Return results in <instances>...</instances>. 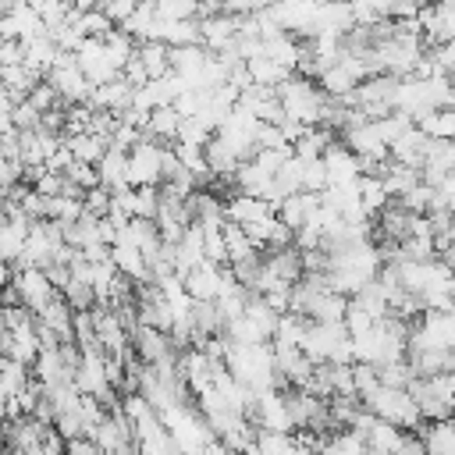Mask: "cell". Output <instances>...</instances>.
<instances>
[{"label": "cell", "mask_w": 455, "mask_h": 455, "mask_svg": "<svg viewBox=\"0 0 455 455\" xmlns=\"http://www.w3.org/2000/svg\"><path fill=\"white\" fill-rule=\"evenodd\" d=\"M110 259H114V267H117V274H121L124 281H135V284H153L149 259H146V256H142L135 245L117 242V245L110 249Z\"/></svg>", "instance_id": "cell-18"}, {"label": "cell", "mask_w": 455, "mask_h": 455, "mask_svg": "<svg viewBox=\"0 0 455 455\" xmlns=\"http://www.w3.org/2000/svg\"><path fill=\"white\" fill-rule=\"evenodd\" d=\"M277 210L267 203V199H259V196H242V192H235L231 199H224V220H231V224H242V228H249V224H256V220H267V217H274Z\"/></svg>", "instance_id": "cell-15"}, {"label": "cell", "mask_w": 455, "mask_h": 455, "mask_svg": "<svg viewBox=\"0 0 455 455\" xmlns=\"http://www.w3.org/2000/svg\"><path fill=\"white\" fill-rule=\"evenodd\" d=\"M302 352L316 363V366H348L355 363L352 359V334L345 323H320V320H309L306 327V338H302Z\"/></svg>", "instance_id": "cell-4"}, {"label": "cell", "mask_w": 455, "mask_h": 455, "mask_svg": "<svg viewBox=\"0 0 455 455\" xmlns=\"http://www.w3.org/2000/svg\"><path fill=\"white\" fill-rule=\"evenodd\" d=\"M430 146H434V139H427V135L419 132V124H412V128H409V132L391 146V160H395V164H402V167L423 171Z\"/></svg>", "instance_id": "cell-16"}, {"label": "cell", "mask_w": 455, "mask_h": 455, "mask_svg": "<svg viewBox=\"0 0 455 455\" xmlns=\"http://www.w3.org/2000/svg\"><path fill=\"white\" fill-rule=\"evenodd\" d=\"M224 245H228V267L259 256V249H256V242L249 238V231H245L242 224H231V220H224Z\"/></svg>", "instance_id": "cell-27"}, {"label": "cell", "mask_w": 455, "mask_h": 455, "mask_svg": "<svg viewBox=\"0 0 455 455\" xmlns=\"http://www.w3.org/2000/svg\"><path fill=\"white\" fill-rule=\"evenodd\" d=\"M75 60H78V68L85 71V78H89L92 85H103V82L121 78V68L110 60L103 39H85V43L75 50Z\"/></svg>", "instance_id": "cell-9"}, {"label": "cell", "mask_w": 455, "mask_h": 455, "mask_svg": "<svg viewBox=\"0 0 455 455\" xmlns=\"http://www.w3.org/2000/svg\"><path fill=\"white\" fill-rule=\"evenodd\" d=\"M132 348H135L139 363H146V366H153V363H160V359H167V355H178L174 338H171L167 331L149 327V323H135V327H132Z\"/></svg>", "instance_id": "cell-11"}, {"label": "cell", "mask_w": 455, "mask_h": 455, "mask_svg": "<svg viewBox=\"0 0 455 455\" xmlns=\"http://www.w3.org/2000/svg\"><path fill=\"white\" fill-rule=\"evenodd\" d=\"M135 57L142 60L149 82L153 78H164L171 71V46L160 43V39H146V43H135Z\"/></svg>", "instance_id": "cell-24"}, {"label": "cell", "mask_w": 455, "mask_h": 455, "mask_svg": "<svg viewBox=\"0 0 455 455\" xmlns=\"http://www.w3.org/2000/svg\"><path fill=\"white\" fill-rule=\"evenodd\" d=\"M68 455H103L100 444L92 437H71L68 441Z\"/></svg>", "instance_id": "cell-37"}, {"label": "cell", "mask_w": 455, "mask_h": 455, "mask_svg": "<svg viewBox=\"0 0 455 455\" xmlns=\"http://www.w3.org/2000/svg\"><path fill=\"white\" fill-rule=\"evenodd\" d=\"M64 146L71 149V156H75L78 164H100V156L110 149V142H107V139H100V135H92V132L71 135V139H64Z\"/></svg>", "instance_id": "cell-28"}, {"label": "cell", "mask_w": 455, "mask_h": 455, "mask_svg": "<svg viewBox=\"0 0 455 455\" xmlns=\"http://www.w3.org/2000/svg\"><path fill=\"white\" fill-rule=\"evenodd\" d=\"M181 114H178V107L171 103V107H156V110H149V117H146V139H153V142H160V146H171V142H178V132H181Z\"/></svg>", "instance_id": "cell-19"}, {"label": "cell", "mask_w": 455, "mask_h": 455, "mask_svg": "<svg viewBox=\"0 0 455 455\" xmlns=\"http://www.w3.org/2000/svg\"><path fill=\"white\" fill-rule=\"evenodd\" d=\"M7 455H43V444H36V448H7Z\"/></svg>", "instance_id": "cell-40"}, {"label": "cell", "mask_w": 455, "mask_h": 455, "mask_svg": "<svg viewBox=\"0 0 455 455\" xmlns=\"http://www.w3.org/2000/svg\"><path fill=\"white\" fill-rule=\"evenodd\" d=\"M107 0H71V7L75 11H96V7H103Z\"/></svg>", "instance_id": "cell-39"}, {"label": "cell", "mask_w": 455, "mask_h": 455, "mask_svg": "<svg viewBox=\"0 0 455 455\" xmlns=\"http://www.w3.org/2000/svg\"><path fill=\"white\" fill-rule=\"evenodd\" d=\"M224 366L252 395L270 391V387L288 391V384H284V377L277 373V363H274V345H235V341H228Z\"/></svg>", "instance_id": "cell-1"}, {"label": "cell", "mask_w": 455, "mask_h": 455, "mask_svg": "<svg viewBox=\"0 0 455 455\" xmlns=\"http://www.w3.org/2000/svg\"><path fill=\"white\" fill-rule=\"evenodd\" d=\"M416 124L434 142H455V107H437L427 117H419Z\"/></svg>", "instance_id": "cell-26"}, {"label": "cell", "mask_w": 455, "mask_h": 455, "mask_svg": "<svg viewBox=\"0 0 455 455\" xmlns=\"http://www.w3.org/2000/svg\"><path fill=\"white\" fill-rule=\"evenodd\" d=\"M11 284H14V291H18L21 306H25L32 316H36V313L53 299V295H60V291L50 284L46 270H39V267H21V270H14Z\"/></svg>", "instance_id": "cell-8"}, {"label": "cell", "mask_w": 455, "mask_h": 455, "mask_svg": "<svg viewBox=\"0 0 455 455\" xmlns=\"http://www.w3.org/2000/svg\"><path fill=\"white\" fill-rule=\"evenodd\" d=\"M153 7L171 21H199V0H153Z\"/></svg>", "instance_id": "cell-31"}, {"label": "cell", "mask_w": 455, "mask_h": 455, "mask_svg": "<svg viewBox=\"0 0 455 455\" xmlns=\"http://www.w3.org/2000/svg\"><path fill=\"white\" fill-rule=\"evenodd\" d=\"M323 188H327L323 160H302V192H316V196H323Z\"/></svg>", "instance_id": "cell-33"}, {"label": "cell", "mask_w": 455, "mask_h": 455, "mask_svg": "<svg viewBox=\"0 0 455 455\" xmlns=\"http://www.w3.org/2000/svg\"><path fill=\"white\" fill-rule=\"evenodd\" d=\"M277 100H281V110L284 117H291L295 124L302 128H316L323 121V107H327V96L320 85H313V78H302V75H291L288 82H281L277 89Z\"/></svg>", "instance_id": "cell-3"}, {"label": "cell", "mask_w": 455, "mask_h": 455, "mask_svg": "<svg viewBox=\"0 0 455 455\" xmlns=\"http://www.w3.org/2000/svg\"><path fill=\"white\" fill-rule=\"evenodd\" d=\"M0 196H4V185H0Z\"/></svg>", "instance_id": "cell-42"}, {"label": "cell", "mask_w": 455, "mask_h": 455, "mask_svg": "<svg viewBox=\"0 0 455 455\" xmlns=\"http://www.w3.org/2000/svg\"><path fill=\"white\" fill-rule=\"evenodd\" d=\"M14 107H18V100L11 96V89H7V85H0V114H11Z\"/></svg>", "instance_id": "cell-38"}, {"label": "cell", "mask_w": 455, "mask_h": 455, "mask_svg": "<svg viewBox=\"0 0 455 455\" xmlns=\"http://www.w3.org/2000/svg\"><path fill=\"white\" fill-rule=\"evenodd\" d=\"M423 423H437V419H451L455 416V384L448 373H434V377H416L409 384Z\"/></svg>", "instance_id": "cell-5"}, {"label": "cell", "mask_w": 455, "mask_h": 455, "mask_svg": "<svg viewBox=\"0 0 455 455\" xmlns=\"http://www.w3.org/2000/svg\"><path fill=\"white\" fill-rule=\"evenodd\" d=\"M359 402H363V409H366L370 416H377V419H384V423H391V427H398V430H409V434H412V430L423 427L419 405H416V398H412L409 387L377 384V387L366 391Z\"/></svg>", "instance_id": "cell-2"}, {"label": "cell", "mask_w": 455, "mask_h": 455, "mask_svg": "<svg viewBox=\"0 0 455 455\" xmlns=\"http://www.w3.org/2000/svg\"><path fill=\"white\" fill-rule=\"evenodd\" d=\"M231 277V267L224 270L220 263H210V259H203L199 267H192L181 281H185V291L196 299V302H213L217 295H220V288H224V281Z\"/></svg>", "instance_id": "cell-10"}, {"label": "cell", "mask_w": 455, "mask_h": 455, "mask_svg": "<svg viewBox=\"0 0 455 455\" xmlns=\"http://www.w3.org/2000/svg\"><path fill=\"white\" fill-rule=\"evenodd\" d=\"M238 14H213V18H199V43L210 50V53H224L228 46H235L238 39Z\"/></svg>", "instance_id": "cell-13"}, {"label": "cell", "mask_w": 455, "mask_h": 455, "mask_svg": "<svg viewBox=\"0 0 455 455\" xmlns=\"http://www.w3.org/2000/svg\"><path fill=\"white\" fill-rule=\"evenodd\" d=\"M451 107H455V85H451Z\"/></svg>", "instance_id": "cell-41"}, {"label": "cell", "mask_w": 455, "mask_h": 455, "mask_svg": "<svg viewBox=\"0 0 455 455\" xmlns=\"http://www.w3.org/2000/svg\"><path fill=\"white\" fill-rule=\"evenodd\" d=\"M427 455H455V419H437L419 427Z\"/></svg>", "instance_id": "cell-23"}, {"label": "cell", "mask_w": 455, "mask_h": 455, "mask_svg": "<svg viewBox=\"0 0 455 455\" xmlns=\"http://www.w3.org/2000/svg\"><path fill=\"white\" fill-rule=\"evenodd\" d=\"M57 100H60V96H57V89H53L50 82H39V85L28 92V103H32L36 110H43V114H46V110H53V107H57Z\"/></svg>", "instance_id": "cell-36"}, {"label": "cell", "mask_w": 455, "mask_h": 455, "mask_svg": "<svg viewBox=\"0 0 455 455\" xmlns=\"http://www.w3.org/2000/svg\"><path fill=\"white\" fill-rule=\"evenodd\" d=\"M245 71H249V82L252 85H263V89H277L281 82H288L295 71L291 68H284V64H277V60H270V57H252V60H245Z\"/></svg>", "instance_id": "cell-22"}, {"label": "cell", "mask_w": 455, "mask_h": 455, "mask_svg": "<svg viewBox=\"0 0 455 455\" xmlns=\"http://www.w3.org/2000/svg\"><path fill=\"white\" fill-rule=\"evenodd\" d=\"M96 174H100V185H103L107 192H121V188H128V153L117 149V146H110V149L100 156Z\"/></svg>", "instance_id": "cell-20"}, {"label": "cell", "mask_w": 455, "mask_h": 455, "mask_svg": "<svg viewBox=\"0 0 455 455\" xmlns=\"http://www.w3.org/2000/svg\"><path fill=\"white\" fill-rule=\"evenodd\" d=\"M316 210H320V196H316V192H295V196H288V199L277 206V220H281L284 228L299 231V228H306V224L313 220Z\"/></svg>", "instance_id": "cell-17"}, {"label": "cell", "mask_w": 455, "mask_h": 455, "mask_svg": "<svg viewBox=\"0 0 455 455\" xmlns=\"http://www.w3.org/2000/svg\"><path fill=\"white\" fill-rule=\"evenodd\" d=\"M359 199H363V206H366L370 217H377L387 203H395L380 174H363V178H359Z\"/></svg>", "instance_id": "cell-29"}, {"label": "cell", "mask_w": 455, "mask_h": 455, "mask_svg": "<svg viewBox=\"0 0 455 455\" xmlns=\"http://www.w3.org/2000/svg\"><path fill=\"white\" fill-rule=\"evenodd\" d=\"M28 387V370L21 366V363H14V359H4L0 363V398L4 402H11L18 391H25Z\"/></svg>", "instance_id": "cell-30"}, {"label": "cell", "mask_w": 455, "mask_h": 455, "mask_svg": "<svg viewBox=\"0 0 455 455\" xmlns=\"http://www.w3.org/2000/svg\"><path fill=\"white\" fill-rule=\"evenodd\" d=\"M206 259V252H203V228L199 224H192L185 235H181V242L174 245V274L178 277H185L192 267H199Z\"/></svg>", "instance_id": "cell-21"}, {"label": "cell", "mask_w": 455, "mask_h": 455, "mask_svg": "<svg viewBox=\"0 0 455 455\" xmlns=\"http://www.w3.org/2000/svg\"><path fill=\"white\" fill-rule=\"evenodd\" d=\"M427 53H430V60L437 64V71L455 82V39H451V43H437V46H430Z\"/></svg>", "instance_id": "cell-34"}, {"label": "cell", "mask_w": 455, "mask_h": 455, "mask_svg": "<svg viewBox=\"0 0 455 455\" xmlns=\"http://www.w3.org/2000/svg\"><path fill=\"white\" fill-rule=\"evenodd\" d=\"M320 160H323V171H327V185H355L363 178V164L345 142H331Z\"/></svg>", "instance_id": "cell-12"}, {"label": "cell", "mask_w": 455, "mask_h": 455, "mask_svg": "<svg viewBox=\"0 0 455 455\" xmlns=\"http://www.w3.org/2000/svg\"><path fill=\"white\" fill-rule=\"evenodd\" d=\"M46 82L57 89V96L71 107V103H89L92 96V82L85 78V71L78 68L75 53H60V60L53 64V71L46 75Z\"/></svg>", "instance_id": "cell-7"}, {"label": "cell", "mask_w": 455, "mask_h": 455, "mask_svg": "<svg viewBox=\"0 0 455 455\" xmlns=\"http://www.w3.org/2000/svg\"><path fill=\"white\" fill-rule=\"evenodd\" d=\"M377 380L387 384V387H409L416 380L409 359H398V363H387V366H377Z\"/></svg>", "instance_id": "cell-32"}, {"label": "cell", "mask_w": 455, "mask_h": 455, "mask_svg": "<svg viewBox=\"0 0 455 455\" xmlns=\"http://www.w3.org/2000/svg\"><path fill=\"white\" fill-rule=\"evenodd\" d=\"M331 142H338L334 139V132L331 128H323V124H316V128H306L295 142H291V153L299 156V160H320L323 153H327V146Z\"/></svg>", "instance_id": "cell-25"}, {"label": "cell", "mask_w": 455, "mask_h": 455, "mask_svg": "<svg viewBox=\"0 0 455 455\" xmlns=\"http://www.w3.org/2000/svg\"><path fill=\"white\" fill-rule=\"evenodd\" d=\"M139 4H142V0H107L100 11H103L114 25H124V21L135 14V7H139Z\"/></svg>", "instance_id": "cell-35"}, {"label": "cell", "mask_w": 455, "mask_h": 455, "mask_svg": "<svg viewBox=\"0 0 455 455\" xmlns=\"http://www.w3.org/2000/svg\"><path fill=\"white\" fill-rule=\"evenodd\" d=\"M132 96H135V89H132L124 78H114V82L92 85L89 107H92V110H103V114H114V117H121V114L132 107Z\"/></svg>", "instance_id": "cell-14"}, {"label": "cell", "mask_w": 455, "mask_h": 455, "mask_svg": "<svg viewBox=\"0 0 455 455\" xmlns=\"http://www.w3.org/2000/svg\"><path fill=\"white\" fill-rule=\"evenodd\" d=\"M164 160L167 146L142 139L128 149V188H160L164 185Z\"/></svg>", "instance_id": "cell-6"}]
</instances>
